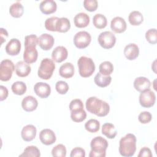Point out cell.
<instances>
[{
	"instance_id": "obj_2",
	"label": "cell",
	"mask_w": 157,
	"mask_h": 157,
	"mask_svg": "<svg viewBox=\"0 0 157 157\" xmlns=\"http://www.w3.org/2000/svg\"><path fill=\"white\" fill-rule=\"evenodd\" d=\"M119 153L124 157L132 156L136 150V137L128 133L121 138L119 142Z\"/></svg>"
},
{
	"instance_id": "obj_6",
	"label": "cell",
	"mask_w": 157,
	"mask_h": 157,
	"mask_svg": "<svg viewBox=\"0 0 157 157\" xmlns=\"http://www.w3.org/2000/svg\"><path fill=\"white\" fill-rule=\"evenodd\" d=\"M15 67L11 60L3 59L0 64V80L3 82L9 80L12 77Z\"/></svg>"
},
{
	"instance_id": "obj_42",
	"label": "cell",
	"mask_w": 157,
	"mask_h": 157,
	"mask_svg": "<svg viewBox=\"0 0 157 157\" xmlns=\"http://www.w3.org/2000/svg\"><path fill=\"white\" fill-rule=\"evenodd\" d=\"M98 4L96 0H85L83 6L85 9L89 12H94L96 10Z\"/></svg>"
},
{
	"instance_id": "obj_22",
	"label": "cell",
	"mask_w": 157,
	"mask_h": 157,
	"mask_svg": "<svg viewBox=\"0 0 157 157\" xmlns=\"http://www.w3.org/2000/svg\"><path fill=\"white\" fill-rule=\"evenodd\" d=\"M150 81L145 77H137L134 81V88L140 93L150 89Z\"/></svg>"
},
{
	"instance_id": "obj_24",
	"label": "cell",
	"mask_w": 157,
	"mask_h": 157,
	"mask_svg": "<svg viewBox=\"0 0 157 157\" xmlns=\"http://www.w3.org/2000/svg\"><path fill=\"white\" fill-rule=\"evenodd\" d=\"M74 24L77 28L86 27L90 23V17L88 14L84 12L77 13L74 18Z\"/></svg>"
},
{
	"instance_id": "obj_27",
	"label": "cell",
	"mask_w": 157,
	"mask_h": 157,
	"mask_svg": "<svg viewBox=\"0 0 157 157\" xmlns=\"http://www.w3.org/2000/svg\"><path fill=\"white\" fill-rule=\"evenodd\" d=\"M102 134L109 139H114L117 136V131L115 126L110 123H105L102 126Z\"/></svg>"
},
{
	"instance_id": "obj_37",
	"label": "cell",
	"mask_w": 157,
	"mask_h": 157,
	"mask_svg": "<svg viewBox=\"0 0 157 157\" xmlns=\"http://www.w3.org/2000/svg\"><path fill=\"white\" fill-rule=\"evenodd\" d=\"M146 40L151 44H155L157 42V33L155 28L150 29L145 33Z\"/></svg>"
},
{
	"instance_id": "obj_15",
	"label": "cell",
	"mask_w": 157,
	"mask_h": 157,
	"mask_svg": "<svg viewBox=\"0 0 157 157\" xmlns=\"http://www.w3.org/2000/svg\"><path fill=\"white\" fill-rule=\"evenodd\" d=\"M38 52L36 47H25L23 53V59L27 64H31L36 62L37 59Z\"/></svg>"
},
{
	"instance_id": "obj_14",
	"label": "cell",
	"mask_w": 157,
	"mask_h": 157,
	"mask_svg": "<svg viewBox=\"0 0 157 157\" xmlns=\"http://www.w3.org/2000/svg\"><path fill=\"white\" fill-rule=\"evenodd\" d=\"M5 50L6 53L9 55H17L21 50L20 41L16 38L11 39L7 44L5 47Z\"/></svg>"
},
{
	"instance_id": "obj_46",
	"label": "cell",
	"mask_w": 157,
	"mask_h": 157,
	"mask_svg": "<svg viewBox=\"0 0 157 157\" xmlns=\"http://www.w3.org/2000/svg\"><path fill=\"white\" fill-rule=\"evenodd\" d=\"M8 94H9V92H8L7 88L3 85H1L0 86V101H2L5 100L7 98Z\"/></svg>"
},
{
	"instance_id": "obj_39",
	"label": "cell",
	"mask_w": 157,
	"mask_h": 157,
	"mask_svg": "<svg viewBox=\"0 0 157 157\" xmlns=\"http://www.w3.org/2000/svg\"><path fill=\"white\" fill-rule=\"evenodd\" d=\"M55 88L59 94H64L69 90V85L66 82L59 80L56 83Z\"/></svg>"
},
{
	"instance_id": "obj_23",
	"label": "cell",
	"mask_w": 157,
	"mask_h": 157,
	"mask_svg": "<svg viewBox=\"0 0 157 157\" xmlns=\"http://www.w3.org/2000/svg\"><path fill=\"white\" fill-rule=\"evenodd\" d=\"M59 74L61 77L65 78H69L72 77L74 74V65L69 62L64 63L59 67Z\"/></svg>"
},
{
	"instance_id": "obj_25",
	"label": "cell",
	"mask_w": 157,
	"mask_h": 157,
	"mask_svg": "<svg viewBox=\"0 0 157 157\" xmlns=\"http://www.w3.org/2000/svg\"><path fill=\"white\" fill-rule=\"evenodd\" d=\"M71 28V23L66 17L58 18L56 23V31L59 33H66Z\"/></svg>"
},
{
	"instance_id": "obj_21",
	"label": "cell",
	"mask_w": 157,
	"mask_h": 157,
	"mask_svg": "<svg viewBox=\"0 0 157 157\" xmlns=\"http://www.w3.org/2000/svg\"><path fill=\"white\" fill-rule=\"evenodd\" d=\"M16 74L20 77L28 76L31 71V66L25 61H20L17 62L15 67Z\"/></svg>"
},
{
	"instance_id": "obj_32",
	"label": "cell",
	"mask_w": 157,
	"mask_h": 157,
	"mask_svg": "<svg viewBox=\"0 0 157 157\" xmlns=\"http://www.w3.org/2000/svg\"><path fill=\"white\" fill-rule=\"evenodd\" d=\"M40 156V150L37 147L33 146V145L28 146L27 147H26L23 153L19 155V156H25V157H29V156L39 157Z\"/></svg>"
},
{
	"instance_id": "obj_1",
	"label": "cell",
	"mask_w": 157,
	"mask_h": 157,
	"mask_svg": "<svg viewBox=\"0 0 157 157\" xmlns=\"http://www.w3.org/2000/svg\"><path fill=\"white\" fill-rule=\"evenodd\" d=\"M85 105L86 110L89 112L98 117L106 116L110 110V105L107 102L95 96L88 98Z\"/></svg>"
},
{
	"instance_id": "obj_7",
	"label": "cell",
	"mask_w": 157,
	"mask_h": 157,
	"mask_svg": "<svg viewBox=\"0 0 157 157\" xmlns=\"http://www.w3.org/2000/svg\"><path fill=\"white\" fill-rule=\"evenodd\" d=\"M99 45L105 49L112 48L116 42V37L110 31H104L101 33L98 38Z\"/></svg>"
},
{
	"instance_id": "obj_8",
	"label": "cell",
	"mask_w": 157,
	"mask_h": 157,
	"mask_svg": "<svg viewBox=\"0 0 157 157\" xmlns=\"http://www.w3.org/2000/svg\"><path fill=\"white\" fill-rule=\"evenodd\" d=\"M91 40V35L85 31L77 33L74 37V44L75 46L79 49L87 47L90 45Z\"/></svg>"
},
{
	"instance_id": "obj_17",
	"label": "cell",
	"mask_w": 157,
	"mask_h": 157,
	"mask_svg": "<svg viewBox=\"0 0 157 157\" xmlns=\"http://www.w3.org/2000/svg\"><path fill=\"white\" fill-rule=\"evenodd\" d=\"M36 128L33 124H27L24 126L21 132V136L23 140L30 142L33 140L36 136Z\"/></svg>"
},
{
	"instance_id": "obj_40",
	"label": "cell",
	"mask_w": 157,
	"mask_h": 157,
	"mask_svg": "<svg viewBox=\"0 0 157 157\" xmlns=\"http://www.w3.org/2000/svg\"><path fill=\"white\" fill-rule=\"evenodd\" d=\"M38 44V37L35 34H30L25 36V47L34 46L36 47Z\"/></svg>"
},
{
	"instance_id": "obj_9",
	"label": "cell",
	"mask_w": 157,
	"mask_h": 157,
	"mask_svg": "<svg viewBox=\"0 0 157 157\" xmlns=\"http://www.w3.org/2000/svg\"><path fill=\"white\" fill-rule=\"evenodd\" d=\"M139 100L141 106L149 108L154 105L156 101V96L154 92L148 89L140 94Z\"/></svg>"
},
{
	"instance_id": "obj_26",
	"label": "cell",
	"mask_w": 157,
	"mask_h": 157,
	"mask_svg": "<svg viewBox=\"0 0 157 157\" xmlns=\"http://www.w3.org/2000/svg\"><path fill=\"white\" fill-rule=\"evenodd\" d=\"M94 83L96 85L99 87H106L112 81V77L110 75H104L98 72L94 78Z\"/></svg>"
},
{
	"instance_id": "obj_44",
	"label": "cell",
	"mask_w": 157,
	"mask_h": 157,
	"mask_svg": "<svg viewBox=\"0 0 157 157\" xmlns=\"http://www.w3.org/2000/svg\"><path fill=\"white\" fill-rule=\"evenodd\" d=\"M71 157H85V151L83 148L81 147H75L74 148L70 155Z\"/></svg>"
},
{
	"instance_id": "obj_28",
	"label": "cell",
	"mask_w": 157,
	"mask_h": 157,
	"mask_svg": "<svg viewBox=\"0 0 157 157\" xmlns=\"http://www.w3.org/2000/svg\"><path fill=\"white\" fill-rule=\"evenodd\" d=\"M9 13L14 18H20L24 13V7L21 2L17 1L10 6Z\"/></svg>"
},
{
	"instance_id": "obj_34",
	"label": "cell",
	"mask_w": 157,
	"mask_h": 157,
	"mask_svg": "<svg viewBox=\"0 0 157 157\" xmlns=\"http://www.w3.org/2000/svg\"><path fill=\"white\" fill-rule=\"evenodd\" d=\"M85 128L90 132H96L100 128V123L96 119H90L85 123Z\"/></svg>"
},
{
	"instance_id": "obj_19",
	"label": "cell",
	"mask_w": 157,
	"mask_h": 157,
	"mask_svg": "<svg viewBox=\"0 0 157 157\" xmlns=\"http://www.w3.org/2000/svg\"><path fill=\"white\" fill-rule=\"evenodd\" d=\"M38 105L37 99L33 96H27L21 101V107L26 112H32L36 109Z\"/></svg>"
},
{
	"instance_id": "obj_18",
	"label": "cell",
	"mask_w": 157,
	"mask_h": 157,
	"mask_svg": "<svg viewBox=\"0 0 157 157\" xmlns=\"http://www.w3.org/2000/svg\"><path fill=\"white\" fill-rule=\"evenodd\" d=\"M139 54V48L137 45L131 43L125 46L124 48V55L129 60L135 59Z\"/></svg>"
},
{
	"instance_id": "obj_38",
	"label": "cell",
	"mask_w": 157,
	"mask_h": 157,
	"mask_svg": "<svg viewBox=\"0 0 157 157\" xmlns=\"http://www.w3.org/2000/svg\"><path fill=\"white\" fill-rule=\"evenodd\" d=\"M58 19L57 17H52L48 18L45 21V28L50 31H56V23Z\"/></svg>"
},
{
	"instance_id": "obj_4",
	"label": "cell",
	"mask_w": 157,
	"mask_h": 157,
	"mask_svg": "<svg viewBox=\"0 0 157 157\" xmlns=\"http://www.w3.org/2000/svg\"><path fill=\"white\" fill-rule=\"evenodd\" d=\"M79 74L82 77H89L95 71V64L91 58L82 56L77 61Z\"/></svg>"
},
{
	"instance_id": "obj_47",
	"label": "cell",
	"mask_w": 157,
	"mask_h": 157,
	"mask_svg": "<svg viewBox=\"0 0 157 157\" xmlns=\"http://www.w3.org/2000/svg\"><path fill=\"white\" fill-rule=\"evenodd\" d=\"M0 36H1V44H3L4 41H6V39L8 37V33L7 30L3 28H0Z\"/></svg>"
},
{
	"instance_id": "obj_11",
	"label": "cell",
	"mask_w": 157,
	"mask_h": 157,
	"mask_svg": "<svg viewBox=\"0 0 157 157\" xmlns=\"http://www.w3.org/2000/svg\"><path fill=\"white\" fill-rule=\"evenodd\" d=\"M55 42L53 37L47 33L41 34L38 37V45L44 50H48L52 48Z\"/></svg>"
},
{
	"instance_id": "obj_29",
	"label": "cell",
	"mask_w": 157,
	"mask_h": 157,
	"mask_svg": "<svg viewBox=\"0 0 157 157\" xmlns=\"http://www.w3.org/2000/svg\"><path fill=\"white\" fill-rule=\"evenodd\" d=\"M128 20L130 24L134 26H137L140 25L143 20H144V17L142 14L137 10H134L132 11L129 16H128Z\"/></svg>"
},
{
	"instance_id": "obj_43",
	"label": "cell",
	"mask_w": 157,
	"mask_h": 157,
	"mask_svg": "<svg viewBox=\"0 0 157 157\" xmlns=\"http://www.w3.org/2000/svg\"><path fill=\"white\" fill-rule=\"evenodd\" d=\"M152 119L151 114L147 111H144L140 113L138 116L139 121L142 124H147L149 123Z\"/></svg>"
},
{
	"instance_id": "obj_30",
	"label": "cell",
	"mask_w": 157,
	"mask_h": 157,
	"mask_svg": "<svg viewBox=\"0 0 157 157\" xmlns=\"http://www.w3.org/2000/svg\"><path fill=\"white\" fill-rule=\"evenodd\" d=\"M93 23L96 28L103 29L107 26V20L104 15L97 13L93 18Z\"/></svg>"
},
{
	"instance_id": "obj_5",
	"label": "cell",
	"mask_w": 157,
	"mask_h": 157,
	"mask_svg": "<svg viewBox=\"0 0 157 157\" xmlns=\"http://www.w3.org/2000/svg\"><path fill=\"white\" fill-rule=\"evenodd\" d=\"M55 69V64L53 61L50 58H45L43 59L38 69V76L44 80H48L53 75Z\"/></svg>"
},
{
	"instance_id": "obj_33",
	"label": "cell",
	"mask_w": 157,
	"mask_h": 157,
	"mask_svg": "<svg viewBox=\"0 0 157 157\" xmlns=\"http://www.w3.org/2000/svg\"><path fill=\"white\" fill-rule=\"evenodd\" d=\"M99 70L101 74L104 75H110L113 71V66L111 62L105 61L100 64Z\"/></svg>"
},
{
	"instance_id": "obj_10",
	"label": "cell",
	"mask_w": 157,
	"mask_h": 157,
	"mask_svg": "<svg viewBox=\"0 0 157 157\" xmlns=\"http://www.w3.org/2000/svg\"><path fill=\"white\" fill-rule=\"evenodd\" d=\"M40 142L45 145H50L55 142L56 137L55 132L50 129H44L39 133Z\"/></svg>"
},
{
	"instance_id": "obj_31",
	"label": "cell",
	"mask_w": 157,
	"mask_h": 157,
	"mask_svg": "<svg viewBox=\"0 0 157 157\" xmlns=\"http://www.w3.org/2000/svg\"><path fill=\"white\" fill-rule=\"evenodd\" d=\"M11 89L15 94L20 96L23 95L26 91L27 87L23 82L17 81L12 84Z\"/></svg>"
},
{
	"instance_id": "obj_36",
	"label": "cell",
	"mask_w": 157,
	"mask_h": 157,
	"mask_svg": "<svg viewBox=\"0 0 157 157\" xmlns=\"http://www.w3.org/2000/svg\"><path fill=\"white\" fill-rule=\"evenodd\" d=\"M52 155L53 156L65 157L66 156V147L63 144L55 145L52 150Z\"/></svg>"
},
{
	"instance_id": "obj_13",
	"label": "cell",
	"mask_w": 157,
	"mask_h": 157,
	"mask_svg": "<svg viewBox=\"0 0 157 157\" xmlns=\"http://www.w3.org/2000/svg\"><path fill=\"white\" fill-rule=\"evenodd\" d=\"M126 23L124 18L120 17H114L110 22V28L116 33H121L126 29Z\"/></svg>"
},
{
	"instance_id": "obj_20",
	"label": "cell",
	"mask_w": 157,
	"mask_h": 157,
	"mask_svg": "<svg viewBox=\"0 0 157 157\" xmlns=\"http://www.w3.org/2000/svg\"><path fill=\"white\" fill-rule=\"evenodd\" d=\"M39 8L42 13L48 15L54 13L56 10L57 5L53 0H44L40 3Z\"/></svg>"
},
{
	"instance_id": "obj_41",
	"label": "cell",
	"mask_w": 157,
	"mask_h": 157,
	"mask_svg": "<svg viewBox=\"0 0 157 157\" xmlns=\"http://www.w3.org/2000/svg\"><path fill=\"white\" fill-rule=\"evenodd\" d=\"M69 109L71 112L77 111L83 109V104L79 99H75L71 101L69 104Z\"/></svg>"
},
{
	"instance_id": "obj_16",
	"label": "cell",
	"mask_w": 157,
	"mask_h": 157,
	"mask_svg": "<svg viewBox=\"0 0 157 157\" xmlns=\"http://www.w3.org/2000/svg\"><path fill=\"white\" fill-rule=\"evenodd\" d=\"M68 55V52L64 46H58L54 48L52 53V58L56 63H61L64 61Z\"/></svg>"
},
{
	"instance_id": "obj_12",
	"label": "cell",
	"mask_w": 157,
	"mask_h": 157,
	"mask_svg": "<svg viewBox=\"0 0 157 157\" xmlns=\"http://www.w3.org/2000/svg\"><path fill=\"white\" fill-rule=\"evenodd\" d=\"M34 90L37 96L41 98H47L51 93L50 86L44 82H37L34 86Z\"/></svg>"
},
{
	"instance_id": "obj_35",
	"label": "cell",
	"mask_w": 157,
	"mask_h": 157,
	"mask_svg": "<svg viewBox=\"0 0 157 157\" xmlns=\"http://www.w3.org/2000/svg\"><path fill=\"white\" fill-rule=\"evenodd\" d=\"M86 117V113L84 109L79 110L77 111L71 112V118L74 122H82Z\"/></svg>"
},
{
	"instance_id": "obj_3",
	"label": "cell",
	"mask_w": 157,
	"mask_h": 157,
	"mask_svg": "<svg viewBox=\"0 0 157 157\" xmlns=\"http://www.w3.org/2000/svg\"><path fill=\"white\" fill-rule=\"evenodd\" d=\"M109 144L107 140L101 136L94 137L90 143L91 151L89 154L90 157H105L106 150Z\"/></svg>"
},
{
	"instance_id": "obj_45",
	"label": "cell",
	"mask_w": 157,
	"mask_h": 157,
	"mask_svg": "<svg viewBox=\"0 0 157 157\" xmlns=\"http://www.w3.org/2000/svg\"><path fill=\"white\" fill-rule=\"evenodd\" d=\"M153 155L151 153V150L147 147H144L143 148H142L139 151V153L138 155V157H151Z\"/></svg>"
}]
</instances>
